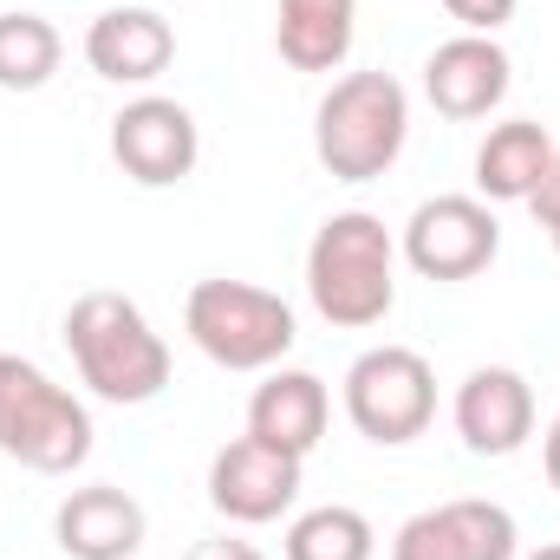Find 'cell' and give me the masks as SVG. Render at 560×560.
I'll return each mask as SVG.
<instances>
[{
    "mask_svg": "<svg viewBox=\"0 0 560 560\" xmlns=\"http://www.w3.org/2000/svg\"><path fill=\"white\" fill-rule=\"evenodd\" d=\"M143 502L112 489V482H92V489H72L52 515V535L72 560H131L143 548Z\"/></svg>",
    "mask_w": 560,
    "mask_h": 560,
    "instance_id": "cell-14",
    "label": "cell"
},
{
    "mask_svg": "<svg viewBox=\"0 0 560 560\" xmlns=\"http://www.w3.org/2000/svg\"><path fill=\"white\" fill-rule=\"evenodd\" d=\"M548 235H555V255H560V222H555V229H548Z\"/></svg>",
    "mask_w": 560,
    "mask_h": 560,
    "instance_id": "cell-25",
    "label": "cell"
},
{
    "mask_svg": "<svg viewBox=\"0 0 560 560\" xmlns=\"http://www.w3.org/2000/svg\"><path fill=\"white\" fill-rule=\"evenodd\" d=\"M293 495H300V456H287L261 436H235L209 463V502H215V515H229L242 528L280 522L293 509Z\"/></svg>",
    "mask_w": 560,
    "mask_h": 560,
    "instance_id": "cell-10",
    "label": "cell"
},
{
    "mask_svg": "<svg viewBox=\"0 0 560 560\" xmlns=\"http://www.w3.org/2000/svg\"><path fill=\"white\" fill-rule=\"evenodd\" d=\"M183 560H268L255 541H235V535H209V541H196Z\"/></svg>",
    "mask_w": 560,
    "mask_h": 560,
    "instance_id": "cell-22",
    "label": "cell"
},
{
    "mask_svg": "<svg viewBox=\"0 0 560 560\" xmlns=\"http://www.w3.org/2000/svg\"><path fill=\"white\" fill-rule=\"evenodd\" d=\"M502 255V222L482 196H430L405 222V261L423 280H476Z\"/></svg>",
    "mask_w": 560,
    "mask_h": 560,
    "instance_id": "cell-7",
    "label": "cell"
},
{
    "mask_svg": "<svg viewBox=\"0 0 560 560\" xmlns=\"http://www.w3.org/2000/svg\"><path fill=\"white\" fill-rule=\"evenodd\" d=\"M66 352L79 365V378L92 385V398L105 405H150L170 385V346L163 332L143 319L131 293H79L66 306Z\"/></svg>",
    "mask_w": 560,
    "mask_h": 560,
    "instance_id": "cell-1",
    "label": "cell"
},
{
    "mask_svg": "<svg viewBox=\"0 0 560 560\" xmlns=\"http://www.w3.org/2000/svg\"><path fill=\"white\" fill-rule=\"evenodd\" d=\"M515 515L502 502L482 495H456L418 509L398 535H392V560H515Z\"/></svg>",
    "mask_w": 560,
    "mask_h": 560,
    "instance_id": "cell-9",
    "label": "cell"
},
{
    "mask_svg": "<svg viewBox=\"0 0 560 560\" xmlns=\"http://www.w3.org/2000/svg\"><path fill=\"white\" fill-rule=\"evenodd\" d=\"M59 59H66V39L46 13H0V92L52 85Z\"/></svg>",
    "mask_w": 560,
    "mask_h": 560,
    "instance_id": "cell-18",
    "label": "cell"
},
{
    "mask_svg": "<svg viewBox=\"0 0 560 560\" xmlns=\"http://www.w3.org/2000/svg\"><path fill=\"white\" fill-rule=\"evenodd\" d=\"M456 436L476 456H515L535 436V392L509 365H476L456 385Z\"/></svg>",
    "mask_w": 560,
    "mask_h": 560,
    "instance_id": "cell-12",
    "label": "cell"
},
{
    "mask_svg": "<svg viewBox=\"0 0 560 560\" xmlns=\"http://www.w3.org/2000/svg\"><path fill=\"white\" fill-rule=\"evenodd\" d=\"M306 293L326 326L365 332L398 300V242L372 209H339L306 248Z\"/></svg>",
    "mask_w": 560,
    "mask_h": 560,
    "instance_id": "cell-2",
    "label": "cell"
},
{
    "mask_svg": "<svg viewBox=\"0 0 560 560\" xmlns=\"http://www.w3.org/2000/svg\"><path fill=\"white\" fill-rule=\"evenodd\" d=\"M92 411L59 378L20 352H0V456L33 476H72L92 456Z\"/></svg>",
    "mask_w": 560,
    "mask_h": 560,
    "instance_id": "cell-4",
    "label": "cell"
},
{
    "mask_svg": "<svg viewBox=\"0 0 560 560\" xmlns=\"http://www.w3.org/2000/svg\"><path fill=\"white\" fill-rule=\"evenodd\" d=\"M528 209H535V222L541 229H555L560 222V143H555V156H548V176L535 183V196H528Z\"/></svg>",
    "mask_w": 560,
    "mask_h": 560,
    "instance_id": "cell-21",
    "label": "cell"
},
{
    "mask_svg": "<svg viewBox=\"0 0 560 560\" xmlns=\"http://www.w3.org/2000/svg\"><path fill=\"white\" fill-rule=\"evenodd\" d=\"M326 418H332V398H326V385H319L313 372H287V365H275V372L255 385V398H248V436L275 443V450L300 456V463L319 450Z\"/></svg>",
    "mask_w": 560,
    "mask_h": 560,
    "instance_id": "cell-15",
    "label": "cell"
},
{
    "mask_svg": "<svg viewBox=\"0 0 560 560\" xmlns=\"http://www.w3.org/2000/svg\"><path fill=\"white\" fill-rule=\"evenodd\" d=\"M183 332L222 372H275L293 352V306L255 280H196L183 300Z\"/></svg>",
    "mask_w": 560,
    "mask_h": 560,
    "instance_id": "cell-5",
    "label": "cell"
},
{
    "mask_svg": "<svg viewBox=\"0 0 560 560\" xmlns=\"http://www.w3.org/2000/svg\"><path fill=\"white\" fill-rule=\"evenodd\" d=\"M378 555V535L359 509L346 502H326V509H306L293 515L287 528V560H372Z\"/></svg>",
    "mask_w": 560,
    "mask_h": 560,
    "instance_id": "cell-19",
    "label": "cell"
},
{
    "mask_svg": "<svg viewBox=\"0 0 560 560\" xmlns=\"http://www.w3.org/2000/svg\"><path fill=\"white\" fill-rule=\"evenodd\" d=\"M548 156H555L548 125H535V118L495 125L482 138V150H476V189H482V202H528L535 183L548 176Z\"/></svg>",
    "mask_w": 560,
    "mask_h": 560,
    "instance_id": "cell-17",
    "label": "cell"
},
{
    "mask_svg": "<svg viewBox=\"0 0 560 560\" xmlns=\"http://www.w3.org/2000/svg\"><path fill=\"white\" fill-rule=\"evenodd\" d=\"M509 52L495 46V33H456V39H443L430 59H423V98L443 112V118H456V125H469V118H489L502 98H509Z\"/></svg>",
    "mask_w": 560,
    "mask_h": 560,
    "instance_id": "cell-11",
    "label": "cell"
},
{
    "mask_svg": "<svg viewBox=\"0 0 560 560\" xmlns=\"http://www.w3.org/2000/svg\"><path fill=\"white\" fill-rule=\"evenodd\" d=\"M346 418H352L359 436H372L385 450L423 436L430 418H436V372H430V359L411 352V346L359 352L352 372H346Z\"/></svg>",
    "mask_w": 560,
    "mask_h": 560,
    "instance_id": "cell-6",
    "label": "cell"
},
{
    "mask_svg": "<svg viewBox=\"0 0 560 560\" xmlns=\"http://www.w3.org/2000/svg\"><path fill=\"white\" fill-rule=\"evenodd\" d=\"M112 156L118 170L138 183V189H170L196 170L202 156V138H196V118L176 105V98H156L143 92L131 98L118 118H112Z\"/></svg>",
    "mask_w": 560,
    "mask_h": 560,
    "instance_id": "cell-8",
    "label": "cell"
},
{
    "mask_svg": "<svg viewBox=\"0 0 560 560\" xmlns=\"http://www.w3.org/2000/svg\"><path fill=\"white\" fill-rule=\"evenodd\" d=\"M176 59V26L156 7H105L85 26V66L112 85H150Z\"/></svg>",
    "mask_w": 560,
    "mask_h": 560,
    "instance_id": "cell-13",
    "label": "cell"
},
{
    "mask_svg": "<svg viewBox=\"0 0 560 560\" xmlns=\"http://www.w3.org/2000/svg\"><path fill=\"white\" fill-rule=\"evenodd\" d=\"M528 560H560V541H548V548H541V555H528Z\"/></svg>",
    "mask_w": 560,
    "mask_h": 560,
    "instance_id": "cell-24",
    "label": "cell"
},
{
    "mask_svg": "<svg viewBox=\"0 0 560 560\" xmlns=\"http://www.w3.org/2000/svg\"><path fill=\"white\" fill-rule=\"evenodd\" d=\"M352 33H359V0H280L275 7V46L293 72L346 66Z\"/></svg>",
    "mask_w": 560,
    "mask_h": 560,
    "instance_id": "cell-16",
    "label": "cell"
},
{
    "mask_svg": "<svg viewBox=\"0 0 560 560\" xmlns=\"http://www.w3.org/2000/svg\"><path fill=\"white\" fill-rule=\"evenodd\" d=\"M443 13L463 26V33H495L515 20V0H443Z\"/></svg>",
    "mask_w": 560,
    "mask_h": 560,
    "instance_id": "cell-20",
    "label": "cell"
},
{
    "mask_svg": "<svg viewBox=\"0 0 560 560\" xmlns=\"http://www.w3.org/2000/svg\"><path fill=\"white\" fill-rule=\"evenodd\" d=\"M411 138V98L392 72H346L313 112V156L332 183L385 176Z\"/></svg>",
    "mask_w": 560,
    "mask_h": 560,
    "instance_id": "cell-3",
    "label": "cell"
},
{
    "mask_svg": "<svg viewBox=\"0 0 560 560\" xmlns=\"http://www.w3.org/2000/svg\"><path fill=\"white\" fill-rule=\"evenodd\" d=\"M541 456H548V482L560 489V418H555V430H548V450H541Z\"/></svg>",
    "mask_w": 560,
    "mask_h": 560,
    "instance_id": "cell-23",
    "label": "cell"
}]
</instances>
